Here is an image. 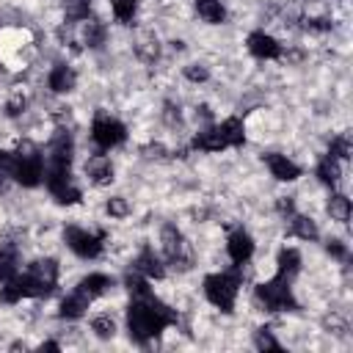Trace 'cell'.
<instances>
[{
    "instance_id": "6da1fadb",
    "label": "cell",
    "mask_w": 353,
    "mask_h": 353,
    "mask_svg": "<svg viewBox=\"0 0 353 353\" xmlns=\"http://www.w3.org/2000/svg\"><path fill=\"white\" fill-rule=\"evenodd\" d=\"M174 323H176V312L165 306L160 298H154L152 292L132 298L127 306V331L135 342H149Z\"/></svg>"
},
{
    "instance_id": "7a4b0ae2",
    "label": "cell",
    "mask_w": 353,
    "mask_h": 353,
    "mask_svg": "<svg viewBox=\"0 0 353 353\" xmlns=\"http://www.w3.org/2000/svg\"><path fill=\"white\" fill-rule=\"evenodd\" d=\"M240 284H243V265H234V268L221 270V273H210L204 279V298L215 309L232 312L234 301H237V292H240Z\"/></svg>"
},
{
    "instance_id": "3957f363",
    "label": "cell",
    "mask_w": 353,
    "mask_h": 353,
    "mask_svg": "<svg viewBox=\"0 0 353 353\" xmlns=\"http://www.w3.org/2000/svg\"><path fill=\"white\" fill-rule=\"evenodd\" d=\"M254 298L259 301V306L265 312H295L298 303H295V295H292V287H290V279L284 276H273L262 284L254 287Z\"/></svg>"
},
{
    "instance_id": "277c9868",
    "label": "cell",
    "mask_w": 353,
    "mask_h": 353,
    "mask_svg": "<svg viewBox=\"0 0 353 353\" xmlns=\"http://www.w3.org/2000/svg\"><path fill=\"white\" fill-rule=\"evenodd\" d=\"M33 55V41L25 30L19 28H6L0 30V63L8 69H22Z\"/></svg>"
},
{
    "instance_id": "5b68a950",
    "label": "cell",
    "mask_w": 353,
    "mask_h": 353,
    "mask_svg": "<svg viewBox=\"0 0 353 353\" xmlns=\"http://www.w3.org/2000/svg\"><path fill=\"white\" fill-rule=\"evenodd\" d=\"M160 251H163L165 265H171L174 270H190V268H193L190 245H188L185 234H182L174 223H165V226L160 229Z\"/></svg>"
},
{
    "instance_id": "8992f818",
    "label": "cell",
    "mask_w": 353,
    "mask_h": 353,
    "mask_svg": "<svg viewBox=\"0 0 353 353\" xmlns=\"http://www.w3.org/2000/svg\"><path fill=\"white\" fill-rule=\"evenodd\" d=\"M66 248L80 259H97L105 251V232H88L83 226H66L63 229Z\"/></svg>"
},
{
    "instance_id": "52a82bcc",
    "label": "cell",
    "mask_w": 353,
    "mask_h": 353,
    "mask_svg": "<svg viewBox=\"0 0 353 353\" xmlns=\"http://www.w3.org/2000/svg\"><path fill=\"white\" fill-rule=\"evenodd\" d=\"M91 141L99 149H116L127 141V127L110 113H97L91 121Z\"/></svg>"
},
{
    "instance_id": "ba28073f",
    "label": "cell",
    "mask_w": 353,
    "mask_h": 353,
    "mask_svg": "<svg viewBox=\"0 0 353 353\" xmlns=\"http://www.w3.org/2000/svg\"><path fill=\"white\" fill-rule=\"evenodd\" d=\"M72 157H74V138L66 127H58L47 143V154L44 163L47 165H61V168H72Z\"/></svg>"
},
{
    "instance_id": "9c48e42d",
    "label": "cell",
    "mask_w": 353,
    "mask_h": 353,
    "mask_svg": "<svg viewBox=\"0 0 353 353\" xmlns=\"http://www.w3.org/2000/svg\"><path fill=\"white\" fill-rule=\"evenodd\" d=\"M245 47H248V52H251L254 58H259V61H276V58L284 55V47H281L270 33H265V30L248 33Z\"/></svg>"
},
{
    "instance_id": "30bf717a",
    "label": "cell",
    "mask_w": 353,
    "mask_h": 353,
    "mask_svg": "<svg viewBox=\"0 0 353 353\" xmlns=\"http://www.w3.org/2000/svg\"><path fill=\"white\" fill-rule=\"evenodd\" d=\"M262 160H265L270 176L279 179V182H295L301 176V165L295 160H290L287 154H281V152H268V154H262Z\"/></svg>"
},
{
    "instance_id": "8fae6325",
    "label": "cell",
    "mask_w": 353,
    "mask_h": 353,
    "mask_svg": "<svg viewBox=\"0 0 353 353\" xmlns=\"http://www.w3.org/2000/svg\"><path fill=\"white\" fill-rule=\"evenodd\" d=\"M254 237L245 229H234L226 237V254L232 259V265H248V259L254 256Z\"/></svg>"
},
{
    "instance_id": "7c38bea8",
    "label": "cell",
    "mask_w": 353,
    "mask_h": 353,
    "mask_svg": "<svg viewBox=\"0 0 353 353\" xmlns=\"http://www.w3.org/2000/svg\"><path fill=\"white\" fill-rule=\"evenodd\" d=\"M85 176H88V182L97 185V188L110 185V182H113V163H110V157H108L105 152L91 154V157L85 160Z\"/></svg>"
},
{
    "instance_id": "4fadbf2b",
    "label": "cell",
    "mask_w": 353,
    "mask_h": 353,
    "mask_svg": "<svg viewBox=\"0 0 353 353\" xmlns=\"http://www.w3.org/2000/svg\"><path fill=\"white\" fill-rule=\"evenodd\" d=\"M132 270H138V273H143L149 281L152 279H165V259L160 256V254H154V248H141L138 251V256L132 259Z\"/></svg>"
},
{
    "instance_id": "5bb4252c",
    "label": "cell",
    "mask_w": 353,
    "mask_h": 353,
    "mask_svg": "<svg viewBox=\"0 0 353 353\" xmlns=\"http://www.w3.org/2000/svg\"><path fill=\"white\" fill-rule=\"evenodd\" d=\"M94 301L83 292V290H72L66 298H61V303H58V314L63 317V320H80L85 312H88V306H91Z\"/></svg>"
},
{
    "instance_id": "9a60e30c",
    "label": "cell",
    "mask_w": 353,
    "mask_h": 353,
    "mask_svg": "<svg viewBox=\"0 0 353 353\" xmlns=\"http://www.w3.org/2000/svg\"><path fill=\"white\" fill-rule=\"evenodd\" d=\"M74 85H77V74H74V69H72L69 63H55V66L50 69V74H47V88H50L52 94H69V91H74Z\"/></svg>"
},
{
    "instance_id": "2e32d148",
    "label": "cell",
    "mask_w": 353,
    "mask_h": 353,
    "mask_svg": "<svg viewBox=\"0 0 353 353\" xmlns=\"http://www.w3.org/2000/svg\"><path fill=\"white\" fill-rule=\"evenodd\" d=\"M215 130H218V138H221L223 149H234V146L245 143V127H243V121L237 116H229V119L218 121Z\"/></svg>"
},
{
    "instance_id": "e0dca14e",
    "label": "cell",
    "mask_w": 353,
    "mask_h": 353,
    "mask_svg": "<svg viewBox=\"0 0 353 353\" xmlns=\"http://www.w3.org/2000/svg\"><path fill=\"white\" fill-rule=\"evenodd\" d=\"M77 290H83L91 301H97V298H102V295H108L113 290V279L108 273H88V276L80 279Z\"/></svg>"
},
{
    "instance_id": "ac0fdd59",
    "label": "cell",
    "mask_w": 353,
    "mask_h": 353,
    "mask_svg": "<svg viewBox=\"0 0 353 353\" xmlns=\"http://www.w3.org/2000/svg\"><path fill=\"white\" fill-rule=\"evenodd\" d=\"M290 221V229H287V234H292V237H298V240H306V243H312V240H317L320 237V229H317V223L309 218V215H290L287 218Z\"/></svg>"
},
{
    "instance_id": "d6986e66",
    "label": "cell",
    "mask_w": 353,
    "mask_h": 353,
    "mask_svg": "<svg viewBox=\"0 0 353 353\" xmlns=\"http://www.w3.org/2000/svg\"><path fill=\"white\" fill-rule=\"evenodd\" d=\"M301 270V251L298 248H281L276 254V273L284 279H292Z\"/></svg>"
},
{
    "instance_id": "ffe728a7",
    "label": "cell",
    "mask_w": 353,
    "mask_h": 353,
    "mask_svg": "<svg viewBox=\"0 0 353 353\" xmlns=\"http://www.w3.org/2000/svg\"><path fill=\"white\" fill-rule=\"evenodd\" d=\"M19 273V248L0 245V284L11 281Z\"/></svg>"
},
{
    "instance_id": "44dd1931",
    "label": "cell",
    "mask_w": 353,
    "mask_h": 353,
    "mask_svg": "<svg viewBox=\"0 0 353 353\" xmlns=\"http://www.w3.org/2000/svg\"><path fill=\"white\" fill-rule=\"evenodd\" d=\"M314 174H317V179H320L323 185H328V188H336V185H339V179H342V163L325 154V157L317 163Z\"/></svg>"
},
{
    "instance_id": "7402d4cb",
    "label": "cell",
    "mask_w": 353,
    "mask_h": 353,
    "mask_svg": "<svg viewBox=\"0 0 353 353\" xmlns=\"http://www.w3.org/2000/svg\"><path fill=\"white\" fill-rule=\"evenodd\" d=\"M196 14L207 25H221L226 19V8L221 0H196Z\"/></svg>"
},
{
    "instance_id": "603a6c76",
    "label": "cell",
    "mask_w": 353,
    "mask_h": 353,
    "mask_svg": "<svg viewBox=\"0 0 353 353\" xmlns=\"http://www.w3.org/2000/svg\"><path fill=\"white\" fill-rule=\"evenodd\" d=\"M105 39H108V28L99 19H85V25H83V44L88 50H99L105 44Z\"/></svg>"
},
{
    "instance_id": "cb8c5ba5",
    "label": "cell",
    "mask_w": 353,
    "mask_h": 353,
    "mask_svg": "<svg viewBox=\"0 0 353 353\" xmlns=\"http://www.w3.org/2000/svg\"><path fill=\"white\" fill-rule=\"evenodd\" d=\"M328 215L336 223H347L350 221V199L345 193H331V199H328Z\"/></svg>"
},
{
    "instance_id": "d4e9b609",
    "label": "cell",
    "mask_w": 353,
    "mask_h": 353,
    "mask_svg": "<svg viewBox=\"0 0 353 353\" xmlns=\"http://www.w3.org/2000/svg\"><path fill=\"white\" fill-rule=\"evenodd\" d=\"M66 22H85L91 19V0H63Z\"/></svg>"
},
{
    "instance_id": "484cf974",
    "label": "cell",
    "mask_w": 353,
    "mask_h": 353,
    "mask_svg": "<svg viewBox=\"0 0 353 353\" xmlns=\"http://www.w3.org/2000/svg\"><path fill=\"white\" fill-rule=\"evenodd\" d=\"M88 328H91L94 336H99V339H110V336H116V320H113L108 312L94 314V317L88 320Z\"/></svg>"
},
{
    "instance_id": "4316f807",
    "label": "cell",
    "mask_w": 353,
    "mask_h": 353,
    "mask_svg": "<svg viewBox=\"0 0 353 353\" xmlns=\"http://www.w3.org/2000/svg\"><path fill=\"white\" fill-rule=\"evenodd\" d=\"M110 11H113V19L121 22V25H130L138 14V0H110Z\"/></svg>"
},
{
    "instance_id": "83f0119b",
    "label": "cell",
    "mask_w": 353,
    "mask_h": 353,
    "mask_svg": "<svg viewBox=\"0 0 353 353\" xmlns=\"http://www.w3.org/2000/svg\"><path fill=\"white\" fill-rule=\"evenodd\" d=\"M124 287H127V292H130L132 298H141V295H149V292H152L149 279H146L143 273L132 270V268H130V273L124 276Z\"/></svg>"
},
{
    "instance_id": "f1b7e54d",
    "label": "cell",
    "mask_w": 353,
    "mask_h": 353,
    "mask_svg": "<svg viewBox=\"0 0 353 353\" xmlns=\"http://www.w3.org/2000/svg\"><path fill=\"white\" fill-rule=\"evenodd\" d=\"M350 152H353V146H350V138H347V135H334V138H331V143H328V157L345 163V160L350 157Z\"/></svg>"
},
{
    "instance_id": "f546056e",
    "label": "cell",
    "mask_w": 353,
    "mask_h": 353,
    "mask_svg": "<svg viewBox=\"0 0 353 353\" xmlns=\"http://www.w3.org/2000/svg\"><path fill=\"white\" fill-rule=\"evenodd\" d=\"M135 55H138L141 61H154V58L160 55V44H157V39H141V41L135 44Z\"/></svg>"
},
{
    "instance_id": "4dcf8cb0",
    "label": "cell",
    "mask_w": 353,
    "mask_h": 353,
    "mask_svg": "<svg viewBox=\"0 0 353 353\" xmlns=\"http://www.w3.org/2000/svg\"><path fill=\"white\" fill-rule=\"evenodd\" d=\"M52 199H55L58 204H63V207H69V204H77V201L83 199V193H80V188H77L74 182H69L66 188H61L58 193H52Z\"/></svg>"
},
{
    "instance_id": "1f68e13d",
    "label": "cell",
    "mask_w": 353,
    "mask_h": 353,
    "mask_svg": "<svg viewBox=\"0 0 353 353\" xmlns=\"http://www.w3.org/2000/svg\"><path fill=\"white\" fill-rule=\"evenodd\" d=\"M105 210H108L110 218H127V215H130V204H127L124 196H110V199L105 201Z\"/></svg>"
},
{
    "instance_id": "d6a6232c",
    "label": "cell",
    "mask_w": 353,
    "mask_h": 353,
    "mask_svg": "<svg viewBox=\"0 0 353 353\" xmlns=\"http://www.w3.org/2000/svg\"><path fill=\"white\" fill-rule=\"evenodd\" d=\"M254 345L259 347V350H281V345H279V339L268 331V328H259V331H254Z\"/></svg>"
},
{
    "instance_id": "836d02e7",
    "label": "cell",
    "mask_w": 353,
    "mask_h": 353,
    "mask_svg": "<svg viewBox=\"0 0 353 353\" xmlns=\"http://www.w3.org/2000/svg\"><path fill=\"white\" fill-rule=\"evenodd\" d=\"M14 168H17V152H8V149H0V176H6V179H11V174H14Z\"/></svg>"
},
{
    "instance_id": "e575fe53",
    "label": "cell",
    "mask_w": 353,
    "mask_h": 353,
    "mask_svg": "<svg viewBox=\"0 0 353 353\" xmlns=\"http://www.w3.org/2000/svg\"><path fill=\"white\" fill-rule=\"evenodd\" d=\"M185 77H188L190 83H204V80L210 77V72H207V66H201V63H188V66H185Z\"/></svg>"
},
{
    "instance_id": "d590c367",
    "label": "cell",
    "mask_w": 353,
    "mask_h": 353,
    "mask_svg": "<svg viewBox=\"0 0 353 353\" xmlns=\"http://www.w3.org/2000/svg\"><path fill=\"white\" fill-rule=\"evenodd\" d=\"M276 212L287 221L290 215H295V201H292V196H279L276 199Z\"/></svg>"
},
{
    "instance_id": "8d00e7d4",
    "label": "cell",
    "mask_w": 353,
    "mask_h": 353,
    "mask_svg": "<svg viewBox=\"0 0 353 353\" xmlns=\"http://www.w3.org/2000/svg\"><path fill=\"white\" fill-rule=\"evenodd\" d=\"M25 105H28L25 97H22V94H14V97L6 102V113H8V116H19V113H25Z\"/></svg>"
},
{
    "instance_id": "74e56055",
    "label": "cell",
    "mask_w": 353,
    "mask_h": 353,
    "mask_svg": "<svg viewBox=\"0 0 353 353\" xmlns=\"http://www.w3.org/2000/svg\"><path fill=\"white\" fill-rule=\"evenodd\" d=\"M325 251H328L331 256H336V259H347V248H345L342 240H328V243H325Z\"/></svg>"
}]
</instances>
